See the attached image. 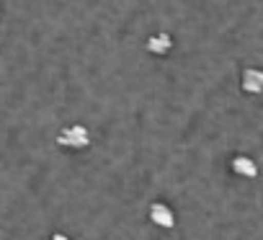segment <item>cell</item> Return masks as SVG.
Instances as JSON below:
<instances>
[{
	"mask_svg": "<svg viewBox=\"0 0 263 240\" xmlns=\"http://www.w3.org/2000/svg\"><path fill=\"white\" fill-rule=\"evenodd\" d=\"M47 240H70L67 235H62V232H54V235H49Z\"/></svg>",
	"mask_w": 263,
	"mask_h": 240,
	"instance_id": "6",
	"label": "cell"
},
{
	"mask_svg": "<svg viewBox=\"0 0 263 240\" xmlns=\"http://www.w3.org/2000/svg\"><path fill=\"white\" fill-rule=\"evenodd\" d=\"M240 85H242V90L250 93V96L263 93V70H258V67H248V70H242V80H240Z\"/></svg>",
	"mask_w": 263,
	"mask_h": 240,
	"instance_id": "2",
	"label": "cell"
},
{
	"mask_svg": "<svg viewBox=\"0 0 263 240\" xmlns=\"http://www.w3.org/2000/svg\"><path fill=\"white\" fill-rule=\"evenodd\" d=\"M57 145L70 147V150H85L90 145V132L83 124H70L57 135Z\"/></svg>",
	"mask_w": 263,
	"mask_h": 240,
	"instance_id": "1",
	"label": "cell"
},
{
	"mask_svg": "<svg viewBox=\"0 0 263 240\" xmlns=\"http://www.w3.org/2000/svg\"><path fill=\"white\" fill-rule=\"evenodd\" d=\"M147 52L150 54H168L171 49H173V39H171V34H153L150 39H147Z\"/></svg>",
	"mask_w": 263,
	"mask_h": 240,
	"instance_id": "5",
	"label": "cell"
},
{
	"mask_svg": "<svg viewBox=\"0 0 263 240\" xmlns=\"http://www.w3.org/2000/svg\"><path fill=\"white\" fill-rule=\"evenodd\" d=\"M150 219H153L158 227H163V230H171V227L176 225V217H173L171 207L163 204V201H155V204L150 207Z\"/></svg>",
	"mask_w": 263,
	"mask_h": 240,
	"instance_id": "3",
	"label": "cell"
},
{
	"mask_svg": "<svg viewBox=\"0 0 263 240\" xmlns=\"http://www.w3.org/2000/svg\"><path fill=\"white\" fill-rule=\"evenodd\" d=\"M232 173L240 176V178H255L258 165H255V160L248 158V155H235V158H232Z\"/></svg>",
	"mask_w": 263,
	"mask_h": 240,
	"instance_id": "4",
	"label": "cell"
}]
</instances>
